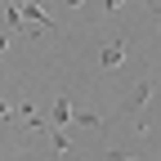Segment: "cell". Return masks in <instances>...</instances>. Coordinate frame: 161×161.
Returning a JSON list of instances; mask_svg holds the SVG:
<instances>
[{"mask_svg":"<svg viewBox=\"0 0 161 161\" xmlns=\"http://www.w3.org/2000/svg\"><path fill=\"white\" fill-rule=\"evenodd\" d=\"M98 67H103V72L125 67V36H116L112 45H103V54H98Z\"/></svg>","mask_w":161,"mask_h":161,"instance_id":"obj_1","label":"cell"},{"mask_svg":"<svg viewBox=\"0 0 161 161\" xmlns=\"http://www.w3.org/2000/svg\"><path fill=\"white\" fill-rule=\"evenodd\" d=\"M72 125V94H58L49 108V130H67Z\"/></svg>","mask_w":161,"mask_h":161,"instance_id":"obj_2","label":"cell"},{"mask_svg":"<svg viewBox=\"0 0 161 161\" xmlns=\"http://www.w3.org/2000/svg\"><path fill=\"white\" fill-rule=\"evenodd\" d=\"M152 94H157V80H148V76H143V80H139V85L125 94V103H121V108H125V112H139V108H143Z\"/></svg>","mask_w":161,"mask_h":161,"instance_id":"obj_3","label":"cell"},{"mask_svg":"<svg viewBox=\"0 0 161 161\" xmlns=\"http://www.w3.org/2000/svg\"><path fill=\"white\" fill-rule=\"evenodd\" d=\"M5 23H9L14 31H27V23H23V5H18V0H5Z\"/></svg>","mask_w":161,"mask_h":161,"instance_id":"obj_4","label":"cell"},{"mask_svg":"<svg viewBox=\"0 0 161 161\" xmlns=\"http://www.w3.org/2000/svg\"><path fill=\"white\" fill-rule=\"evenodd\" d=\"M49 139H54V152H58V157H67V152H72V139H67L63 130H49Z\"/></svg>","mask_w":161,"mask_h":161,"instance_id":"obj_5","label":"cell"},{"mask_svg":"<svg viewBox=\"0 0 161 161\" xmlns=\"http://www.w3.org/2000/svg\"><path fill=\"white\" fill-rule=\"evenodd\" d=\"M103 161H134V152H125V148H116V152H108Z\"/></svg>","mask_w":161,"mask_h":161,"instance_id":"obj_6","label":"cell"},{"mask_svg":"<svg viewBox=\"0 0 161 161\" xmlns=\"http://www.w3.org/2000/svg\"><path fill=\"white\" fill-rule=\"evenodd\" d=\"M103 9H108V14H121V9H125V0H103Z\"/></svg>","mask_w":161,"mask_h":161,"instance_id":"obj_7","label":"cell"},{"mask_svg":"<svg viewBox=\"0 0 161 161\" xmlns=\"http://www.w3.org/2000/svg\"><path fill=\"white\" fill-rule=\"evenodd\" d=\"M5 49H9V31H5V36H0V54H5Z\"/></svg>","mask_w":161,"mask_h":161,"instance_id":"obj_8","label":"cell"},{"mask_svg":"<svg viewBox=\"0 0 161 161\" xmlns=\"http://www.w3.org/2000/svg\"><path fill=\"white\" fill-rule=\"evenodd\" d=\"M63 5H67V9H80V5H85V0H63Z\"/></svg>","mask_w":161,"mask_h":161,"instance_id":"obj_9","label":"cell"},{"mask_svg":"<svg viewBox=\"0 0 161 161\" xmlns=\"http://www.w3.org/2000/svg\"><path fill=\"white\" fill-rule=\"evenodd\" d=\"M0 116H9V103H5V98H0Z\"/></svg>","mask_w":161,"mask_h":161,"instance_id":"obj_10","label":"cell"}]
</instances>
